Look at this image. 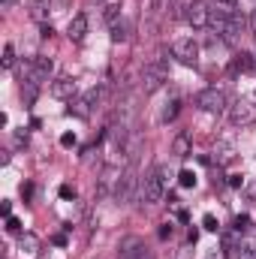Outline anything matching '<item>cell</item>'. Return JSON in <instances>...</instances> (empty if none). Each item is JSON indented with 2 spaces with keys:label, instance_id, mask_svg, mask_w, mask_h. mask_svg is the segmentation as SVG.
I'll return each mask as SVG.
<instances>
[{
  "label": "cell",
  "instance_id": "1",
  "mask_svg": "<svg viewBox=\"0 0 256 259\" xmlns=\"http://www.w3.org/2000/svg\"><path fill=\"white\" fill-rule=\"evenodd\" d=\"M166 184H169V172H166V166H157V169H154L151 175H145V181H142V202H148V205L163 202Z\"/></svg>",
  "mask_w": 256,
  "mask_h": 259
},
{
  "label": "cell",
  "instance_id": "2",
  "mask_svg": "<svg viewBox=\"0 0 256 259\" xmlns=\"http://www.w3.org/2000/svg\"><path fill=\"white\" fill-rule=\"evenodd\" d=\"M52 69H55V61H52V58L36 55L33 61L21 64V81H33V84H39V81H46V78L52 75Z\"/></svg>",
  "mask_w": 256,
  "mask_h": 259
},
{
  "label": "cell",
  "instance_id": "3",
  "mask_svg": "<svg viewBox=\"0 0 256 259\" xmlns=\"http://www.w3.org/2000/svg\"><path fill=\"white\" fill-rule=\"evenodd\" d=\"M196 106H199L202 112H208V115H220V112L229 109V106H226V94H223L220 88H205V91H199V94H196Z\"/></svg>",
  "mask_w": 256,
  "mask_h": 259
},
{
  "label": "cell",
  "instance_id": "4",
  "mask_svg": "<svg viewBox=\"0 0 256 259\" xmlns=\"http://www.w3.org/2000/svg\"><path fill=\"white\" fill-rule=\"evenodd\" d=\"M226 115H229V121H232L235 127H247V124L256 121V103L250 97H241V100H235V103L226 109Z\"/></svg>",
  "mask_w": 256,
  "mask_h": 259
},
{
  "label": "cell",
  "instance_id": "5",
  "mask_svg": "<svg viewBox=\"0 0 256 259\" xmlns=\"http://www.w3.org/2000/svg\"><path fill=\"white\" fill-rule=\"evenodd\" d=\"M166 78H169V69L163 61H154V64H148L142 69V88H145V94H154V91H160L163 84H166Z\"/></svg>",
  "mask_w": 256,
  "mask_h": 259
},
{
  "label": "cell",
  "instance_id": "6",
  "mask_svg": "<svg viewBox=\"0 0 256 259\" xmlns=\"http://www.w3.org/2000/svg\"><path fill=\"white\" fill-rule=\"evenodd\" d=\"M172 58L184 66H196V61H199V42L196 39H178L172 46Z\"/></svg>",
  "mask_w": 256,
  "mask_h": 259
},
{
  "label": "cell",
  "instance_id": "7",
  "mask_svg": "<svg viewBox=\"0 0 256 259\" xmlns=\"http://www.w3.org/2000/svg\"><path fill=\"white\" fill-rule=\"evenodd\" d=\"M181 15H184V21H187L190 27H205V24H208V15H211V9H208L202 0H187Z\"/></svg>",
  "mask_w": 256,
  "mask_h": 259
},
{
  "label": "cell",
  "instance_id": "8",
  "mask_svg": "<svg viewBox=\"0 0 256 259\" xmlns=\"http://www.w3.org/2000/svg\"><path fill=\"white\" fill-rule=\"evenodd\" d=\"M133 187H136V175L133 172H124L118 178V184H115V199L118 202H130L133 199Z\"/></svg>",
  "mask_w": 256,
  "mask_h": 259
},
{
  "label": "cell",
  "instance_id": "9",
  "mask_svg": "<svg viewBox=\"0 0 256 259\" xmlns=\"http://www.w3.org/2000/svg\"><path fill=\"white\" fill-rule=\"evenodd\" d=\"M229 21H232V6H220V9H211V15H208V24H211L217 33H223Z\"/></svg>",
  "mask_w": 256,
  "mask_h": 259
},
{
  "label": "cell",
  "instance_id": "10",
  "mask_svg": "<svg viewBox=\"0 0 256 259\" xmlns=\"http://www.w3.org/2000/svg\"><path fill=\"white\" fill-rule=\"evenodd\" d=\"M66 36H69L72 42H81V39L88 36V15H81V12L72 15V18H69V33H66Z\"/></svg>",
  "mask_w": 256,
  "mask_h": 259
},
{
  "label": "cell",
  "instance_id": "11",
  "mask_svg": "<svg viewBox=\"0 0 256 259\" xmlns=\"http://www.w3.org/2000/svg\"><path fill=\"white\" fill-rule=\"evenodd\" d=\"M72 94H75V81L72 78H55L52 81V97H58V100H72Z\"/></svg>",
  "mask_w": 256,
  "mask_h": 259
},
{
  "label": "cell",
  "instance_id": "12",
  "mask_svg": "<svg viewBox=\"0 0 256 259\" xmlns=\"http://www.w3.org/2000/svg\"><path fill=\"white\" fill-rule=\"evenodd\" d=\"M118 178H121V172H118L115 166H106V169H103V175H100V190H97V199L109 193V190H112V184H118Z\"/></svg>",
  "mask_w": 256,
  "mask_h": 259
},
{
  "label": "cell",
  "instance_id": "13",
  "mask_svg": "<svg viewBox=\"0 0 256 259\" xmlns=\"http://www.w3.org/2000/svg\"><path fill=\"white\" fill-rule=\"evenodd\" d=\"M241 30H244V18L232 12V21L226 24V30H223L220 36H223V42H238V36H241Z\"/></svg>",
  "mask_w": 256,
  "mask_h": 259
},
{
  "label": "cell",
  "instance_id": "14",
  "mask_svg": "<svg viewBox=\"0 0 256 259\" xmlns=\"http://www.w3.org/2000/svg\"><path fill=\"white\" fill-rule=\"evenodd\" d=\"M18 250H21L24 256H36V253H39V238H36L33 232H21V235H18Z\"/></svg>",
  "mask_w": 256,
  "mask_h": 259
},
{
  "label": "cell",
  "instance_id": "15",
  "mask_svg": "<svg viewBox=\"0 0 256 259\" xmlns=\"http://www.w3.org/2000/svg\"><path fill=\"white\" fill-rule=\"evenodd\" d=\"M190 136L187 133H181V136H175V142H172V154L175 157H190Z\"/></svg>",
  "mask_w": 256,
  "mask_h": 259
},
{
  "label": "cell",
  "instance_id": "16",
  "mask_svg": "<svg viewBox=\"0 0 256 259\" xmlns=\"http://www.w3.org/2000/svg\"><path fill=\"white\" fill-rule=\"evenodd\" d=\"M178 112H181V100H169V103L163 106V112H160V121H163V124H169V121H175V118H178Z\"/></svg>",
  "mask_w": 256,
  "mask_h": 259
},
{
  "label": "cell",
  "instance_id": "17",
  "mask_svg": "<svg viewBox=\"0 0 256 259\" xmlns=\"http://www.w3.org/2000/svg\"><path fill=\"white\" fill-rule=\"evenodd\" d=\"M69 115H75V118H88L91 115V103L81 97V100H75L72 106H69Z\"/></svg>",
  "mask_w": 256,
  "mask_h": 259
},
{
  "label": "cell",
  "instance_id": "18",
  "mask_svg": "<svg viewBox=\"0 0 256 259\" xmlns=\"http://www.w3.org/2000/svg\"><path fill=\"white\" fill-rule=\"evenodd\" d=\"M235 250H238V259H256V244L253 241H244V244H238Z\"/></svg>",
  "mask_w": 256,
  "mask_h": 259
},
{
  "label": "cell",
  "instance_id": "19",
  "mask_svg": "<svg viewBox=\"0 0 256 259\" xmlns=\"http://www.w3.org/2000/svg\"><path fill=\"white\" fill-rule=\"evenodd\" d=\"M124 39H127V24L124 21L112 24V42H124Z\"/></svg>",
  "mask_w": 256,
  "mask_h": 259
},
{
  "label": "cell",
  "instance_id": "20",
  "mask_svg": "<svg viewBox=\"0 0 256 259\" xmlns=\"http://www.w3.org/2000/svg\"><path fill=\"white\" fill-rule=\"evenodd\" d=\"M36 88H39V84H33V81H24V88H21V97H24V103H27V106L36 100Z\"/></svg>",
  "mask_w": 256,
  "mask_h": 259
},
{
  "label": "cell",
  "instance_id": "21",
  "mask_svg": "<svg viewBox=\"0 0 256 259\" xmlns=\"http://www.w3.org/2000/svg\"><path fill=\"white\" fill-rule=\"evenodd\" d=\"M0 64H3V69H12V66H15V49H12V46H6V49H3Z\"/></svg>",
  "mask_w": 256,
  "mask_h": 259
},
{
  "label": "cell",
  "instance_id": "22",
  "mask_svg": "<svg viewBox=\"0 0 256 259\" xmlns=\"http://www.w3.org/2000/svg\"><path fill=\"white\" fill-rule=\"evenodd\" d=\"M250 66H253V58H250V55H244V52H241V55L235 58V69H241V72H247Z\"/></svg>",
  "mask_w": 256,
  "mask_h": 259
},
{
  "label": "cell",
  "instance_id": "23",
  "mask_svg": "<svg viewBox=\"0 0 256 259\" xmlns=\"http://www.w3.org/2000/svg\"><path fill=\"white\" fill-rule=\"evenodd\" d=\"M178 184H181V187H193V184H196V175H193L190 169H181V175H178Z\"/></svg>",
  "mask_w": 256,
  "mask_h": 259
},
{
  "label": "cell",
  "instance_id": "24",
  "mask_svg": "<svg viewBox=\"0 0 256 259\" xmlns=\"http://www.w3.org/2000/svg\"><path fill=\"white\" fill-rule=\"evenodd\" d=\"M202 226H205L208 232H217V229H220V223H217L214 214H205V217H202Z\"/></svg>",
  "mask_w": 256,
  "mask_h": 259
},
{
  "label": "cell",
  "instance_id": "25",
  "mask_svg": "<svg viewBox=\"0 0 256 259\" xmlns=\"http://www.w3.org/2000/svg\"><path fill=\"white\" fill-rule=\"evenodd\" d=\"M49 6H52L49 0H39V3L33 6V15H36V18H46V12H49Z\"/></svg>",
  "mask_w": 256,
  "mask_h": 259
},
{
  "label": "cell",
  "instance_id": "26",
  "mask_svg": "<svg viewBox=\"0 0 256 259\" xmlns=\"http://www.w3.org/2000/svg\"><path fill=\"white\" fill-rule=\"evenodd\" d=\"M244 229H250V217H247V214L235 217V232H244Z\"/></svg>",
  "mask_w": 256,
  "mask_h": 259
},
{
  "label": "cell",
  "instance_id": "27",
  "mask_svg": "<svg viewBox=\"0 0 256 259\" xmlns=\"http://www.w3.org/2000/svg\"><path fill=\"white\" fill-rule=\"evenodd\" d=\"M6 232H12V235H21V223H18L15 217H6Z\"/></svg>",
  "mask_w": 256,
  "mask_h": 259
},
{
  "label": "cell",
  "instance_id": "28",
  "mask_svg": "<svg viewBox=\"0 0 256 259\" xmlns=\"http://www.w3.org/2000/svg\"><path fill=\"white\" fill-rule=\"evenodd\" d=\"M106 21H109V27L118 24V6H106Z\"/></svg>",
  "mask_w": 256,
  "mask_h": 259
},
{
  "label": "cell",
  "instance_id": "29",
  "mask_svg": "<svg viewBox=\"0 0 256 259\" xmlns=\"http://www.w3.org/2000/svg\"><path fill=\"white\" fill-rule=\"evenodd\" d=\"M244 196H247L250 202H256V181H247V184H244Z\"/></svg>",
  "mask_w": 256,
  "mask_h": 259
},
{
  "label": "cell",
  "instance_id": "30",
  "mask_svg": "<svg viewBox=\"0 0 256 259\" xmlns=\"http://www.w3.org/2000/svg\"><path fill=\"white\" fill-rule=\"evenodd\" d=\"M61 145H64V148H72V145H75V133H64V136H61Z\"/></svg>",
  "mask_w": 256,
  "mask_h": 259
},
{
  "label": "cell",
  "instance_id": "31",
  "mask_svg": "<svg viewBox=\"0 0 256 259\" xmlns=\"http://www.w3.org/2000/svg\"><path fill=\"white\" fill-rule=\"evenodd\" d=\"M61 199H75V187L64 184V187H61Z\"/></svg>",
  "mask_w": 256,
  "mask_h": 259
},
{
  "label": "cell",
  "instance_id": "32",
  "mask_svg": "<svg viewBox=\"0 0 256 259\" xmlns=\"http://www.w3.org/2000/svg\"><path fill=\"white\" fill-rule=\"evenodd\" d=\"M229 187H244V178L241 175H229Z\"/></svg>",
  "mask_w": 256,
  "mask_h": 259
},
{
  "label": "cell",
  "instance_id": "33",
  "mask_svg": "<svg viewBox=\"0 0 256 259\" xmlns=\"http://www.w3.org/2000/svg\"><path fill=\"white\" fill-rule=\"evenodd\" d=\"M169 235H172V226H169V223H163V226H160V238H169Z\"/></svg>",
  "mask_w": 256,
  "mask_h": 259
},
{
  "label": "cell",
  "instance_id": "34",
  "mask_svg": "<svg viewBox=\"0 0 256 259\" xmlns=\"http://www.w3.org/2000/svg\"><path fill=\"white\" fill-rule=\"evenodd\" d=\"M30 193H33V187H30V184H24V187H21V196H24V199H30Z\"/></svg>",
  "mask_w": 256,
  "mask_h": 259
},
{
  "label": "cell",
  "instance_id": "35",
  "mask_svg": "<svg viewBox=\"0 0 256 259\" xmlns=\"http://www.w3.org/2000/svg\"><path fill=\"white\" fill-rule=\"evenodd\" d=\"M52 241H55V244H58V247H64V244H66V235H55V238H52Z\"/></svg>",
  "mask_w": 256,
  "mask_h": 259
},
{
  "label": "cell",
  "instance_id": "36",
  "mask_svg": "<svg viewBox=\"0 0 256 259\" xmlns=\"http://www.w3.org/2000/svg\"><path fill=\"white\" fill-rule=\"evenodd\" d=\"M208 259H223V250H211V253H208Z\"/></svg>",
  "mask_w": 256,
  "mask_h": 259
},
{
  "label": "cell",
  "instance_id": "37",
  "mask_svg": "<svg viewBox=\"0 0 256 259\" xmlns=\"http://www.w3.org/2000/svg\"><path fill=\"white\" fill-rule=\"evenodd\" d=\"M217 3H220V6H235L238 0H217Z\"/></svg>",
  "mask_w": 256,
  "mask_h": 259
},
{
  "label": "cell",
  "instance_id": "38",
  "mask_svg": "<svg viewBox=\"0 0 256 259\" xmlns=\"http://www.w3.org/2000/svg\"><path fill=\"white\" fill-rule=\"evenodd\" d=\"M250 27H253V33H256V9H253V15H250Z\"/></svg>",
  "mask_w": 256,
  "mask_h": 259
},
{
  "label": "cell",
  "instance_id": "39",
  "mask_svg": "<svg viewBox=\"0 0 256 259\" xmlns=\"http://www.w3.org/2000/svg\"><path fill=\"white\" fill-rule=\"evenodd\" d=\"M12 3H15V0H3V6H12Z\"/></svg>",
  "mask_w": 256,
  "mask_h": 259
}]
</instances>
